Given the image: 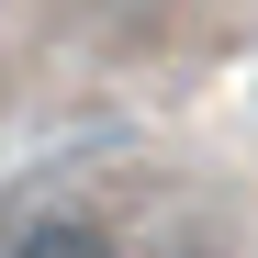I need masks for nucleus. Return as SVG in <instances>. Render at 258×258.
I'll use <instances>...</instances> for the list:
<instances>
[{"label":"nucleus","instance_id":"2","mask_svg":"<svg viewBox=\"0 0 258 258\" xmlns=\"http://www.w3.org/2000/svg\"><path fill=\"white\" fill-rule=\"evenodd\" d=\"M180 258H202V247H180Z\"/></svg>","mask_w":258,"mask_h":258},{"label":"nucleus","instance_id":"1","mask_svg":"<svg viewBox=\"0 0 258 258\" xmlns=\"http://www.w3.org/2000/svg\"><path fill=\"white\" fill-rule=\"evenodd\" d=\"M12 258H112V236L79 225V213H34V225L12 236Z\"/></svg>","mask_w":258,"mask_h":258}]
</instances>
